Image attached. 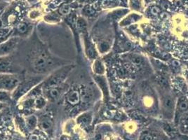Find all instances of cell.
Wrapping results in <instances>:
<instances>
[{
  "label": "cell",
  "instance_id": "18",
  "mask_svg": "<svg viewBox=\"0 0 188 140\" xmlns=\"http://www.w3.org/2000/svg\"><path fill=\"white\" fill-rule=\"evenodd\" d=\"M60 13L62 15H67L69 12V6L67 4H63V5L60 8Z\"/></svg>",
  "mask_w": 188,
  "mask_h": 140
},
{
  "label": "cell",
  "instance_id": "3",
  "mask_svg": "<svg viewBox=\"0 0 188 140\" xmlns=\"http://www.w3.org/2000/svg\"><path fill=\"white\" fill-rule=\"evenodd\" d=\"M42 80H43V77L42 76H33L21 81L17 88L14 91L11 97L15 100H18L29 91H31L34 87L37 86L39 83H41Z\"/></svg>",
  "mask_w": 188,
  "mask_h": 140
},
{
  "label": "cell",
  "instance_id": "20",
  "mask_svg": "<svg viewBox=\"0 0 188 140\" xmlns=\"http://www.w3.org/2000/svg\"><path fill=\"white\" fill-rule=\"evenodd\" d=\"M140 140H152V137L148 133H143L141 135Z\"/></svg>",
  "mask_w": 188,
  "mask_h": 140
},
{
  "label": "cell",
  "instance_id": "23",
  "mask_svg": "<svg viewBox=\"0 0 188 140\" xmlns=\"http://www.w3.org/2000/svg\"><path fill=\"white\" fill-rule=\"evenodd\" d=\"M4 103H2V102H0V110H1V109H2L3 108H4Z\"/></svg>",
  "mask_w": 188,
  "mask_h": 140
},
{
  "label": "cell",
  "instance_id": "1",
  "mask_svg": "<svg viewBox=\"0 0 188 140\" xmlns=\"http://www.w3.org/2000/svg\"><path fill=\"white\" fill-rule=\"evenodd\" d=\"M56 64H58L57 59L51 57L49 54L42 52L32 57L30 65L34 72L40 74L49 72L56 67Z\"/></svg>",
  "mask_w": 188,
  "mask_h": 140
},
{
  "label": "cell",
  "instance_id": "13",
  "mask_svg": "<svg viewBox=\"0 0 188 140\" xmlns=\"http://www.w3.org/2000/svg\"><path fill=\"white\" fill-rule=\"evenodd\" d=\"M91 120V116L89 115V114H82L77 118V122L82 125H88Z\"/></svg>",
  "mask_w": 188,
  "mask_h": 140
},
{
  "label": "cell",
  "instance_id": "19",
  "mask_svg": "<svg viewBox=\"0 0 188 140\" xmlns=\"http://www.w3.org/2000/svg\"><path fill=\"white\" fill-rule=\"evenodd\" d=\"M131 60L133 63L136 65H140L141 62H142V59H140V57L138 55H132L131 57Z\"/></svg>",
  "mask_w": 188,
  "mask_h": 140
},
{
  "label": "cell",
  "instance_id": "6",
  "mask_svg": "<svg viewBox=\"0 0 188 140\" xmlns=\"http://www.w3.org/2000/svg\"><path fill=\"white\" fill-rule=\"evenodd\" d=\"M16 72L15 66L12 60L6 56L0 57V74H13Z\"/></svg>",
  "mask_w": 188,
  "mask_h": 140
},
{
  "label": "cell",
  "instance_id": "10",
  "mask_svg": "<svg viewBox=\"0 0 188 140\" xmlns=\"http://www.w3.org/2000/svg\"><path fill=\"white\" fill-rule=\"evenodd\" d=\"M38 120H37V117L34 115H31L30 116L27 117L26 118V125L27 127L30 130H34L36 128Z\"/></svg>",
  "mask_w": 188,
  "mask_h": 140
},
{
  "label": "cell",
  "instance_id": "2",
  "mask_svg": "<svg viewBox=\"0 0 188 140\" xmlns=\"http://www.w3.org/2000/svg\"><path fill=\"white\" fill-rule=\"evenodd\" d=\"M73 65L63 66L61 68L55 70L51 76L43 82V88L45 89L52 87H59L60 85L67 78L73 69Z\"/></svg>",
  "mask_w": 188,
  "mask_h": 140
},
{
  "label": "cell",
  "instance_id": "8",
  "mask_svg": "<svg viewBox=\"0 0 188 140\" xmlns=\"http://www.w3.org/2000/svg\"><path fill=\"white\" fill-rule=\"evenodd\" d=\"M46 94L47 97L52 101H56L58 99L61 95V90L59 87H52V88H46Z\"/></svg>",
  "mask_w": 188,
  "mask_h": 140
},
{
  "label": "cell",
  "instance_id": "15",
  "mask_svg": "<svg viewBox=\"0 0 188 140\" xmlns=\"http://www.w3.org/2000/svg\"><path fill=\"white\" fill-rule=\"evenodd\" d=\"M27 31V25L26 23H24V22H22V23L19 24L17 27V32L19 34H25Z\"/></svg>",
  "mask_w": 188,
  "mask_h": 140
},
{
  "label": "cell",
  "instance_id": "16",
  "mask_svg": "<svg viewBox=\"0 0 188 140\" xmlns=\"http://www.w3.org/2000/svg\"><path fill=\"white\" fill-rule=\"evenodd\" d=\"M104 69H103V66L102 65L101 62L100 61H96L94 65V70L96 73L98 74H103L104 72Z\"/></svg>",
  "mask_w": 188,
  "mask_h": 140
},
{
  "label": "cell",
  "instance_id": "4",
  "mask_svg": "<svg viewBox=\"0 0 188 140\" xmlns=\"http://www.w3.org/2000/svg\"><path fill=\"white\" fill-rule=\"evenodd\" d=\"M20 83L19 78L13 74H0V90L14 91Z\"/></svg>",
  "mask_w": 188,
  "mask_h": 140
},
{
  "label": "cell",
  "instance_id": "22",
  "mask_svg": "<svg viewBox=\"0 0 188 140\" xmlns=\"http://www.w3.org/2000/svg\"><path fill=\"white\" fill-rule=\"evenodd\" d=\"M172 65H173V66H174V67H178L180 65V63H179V62L177 60H173Z\"/></svg>",
  "mask_w": 188,
  "mask_h": 140
},
{
  "label": "cell",
  "instance_id": "21",
  "mask_svg": "<svg viewBox=\"0 0 188 140\" xmlns=\"http://www.w3.org/2000/svg\"><path fill=\"white\" fill-rule=\"evenodd\" d=\"M160 12H161V9L159 7H157V6H154V7L152 8L151 13L153 15H157V14H159Z\"/></svg>",
  "mask_w": 188,
  "mask_h": 140
},
{
  "label": "cell",
  "instance_id": "12",
  "mask_svg": "<svg viewBox=\"0 0 188 140\" xmlns=\"http://www.w3.org/2000/svg\"><path fill=\"white\" fill-rule=\"evenodd\" d=\"M46 99L43 97H37L34 99V107L37 109H42L46 106Z\"/></svg>",
  "mask_w": 188,
  "mask_h": 140
},
{
  "label": "cell",
  "instance_id": "14",
  "mask_svg": "<svg viewBox=\"0 0 188 140\" xmlns=\"http://www.w3.org/2000/svg\"><path fill=\"white\" fill-rule=\"evenodd\" d=\"M164 109L168 111H172L173 109V99L171 97H166L163 100Z\"/></svg>",
  "mask_w": 188,
  "mask_h": 140
},
{
  "label": "cell",
  "instance_id": "5",
  "mask_svg": "<svg viewBox=\"0 0 188 140\" xmlns=\"http://www.w3.org/2000/svg\"><path fill=\"white\" fill-rule=\"evenodd\" d=\"M18 43V39L16 37H12L8 41L0 44V57L6 56L11 53L16 49Z\"/></svg>",
  "mask_w": 188,
  "mask_h": 140
},
{
  "label": "cell",
  "instance_id": "17",
  "mask_svg": "<svg viewBox=\"0 0 188 140\" xmlns=\"http://www.w3.org/2000/svg\"><path fill=\"white\" fill-rule=\"evenodd\" d=\"M179 109H181L183 112H185V111H187L188 109V102L187 99H181L179 102Z\"/></svg>",
  "mask_w": 188,
  "mask_h": 140
},
{
  "label": "cell",
  "instance_id": "9",
  "mask_svg": "<svg viewBox=\"0 0 188 140\" xmlns=\"http://www.w3.org/2000/svg\"><path fill=\"white\" fill-rule=\"evenodd\" d=\"M39 125H40V127L42 130H44V131H48L52 128L53 123L51 118H49V117L44 116L40 120Z\"/></svg>",
  "mask_w": 188,
  "mask_h": 140
},
{
  "label": "cell",
  "instance_id": "7",
  "mask_svg": "<svg viewBox=\"0 0 188 140\" xmlns=\"http://www.w3.org/2000/svg\"><path fill=\"white\" fill-rule=\"evenodd\" d=\"M66 100L70 105H76L80 101V94L77 91H71L66 96Z\"/></svg>",
  "mask_w": 188,
  "mask_h": 140
},
{
  "label": "cell",
  "instance_id": "11",
  "mask_svg": "<svg viewBox=\"0 0 188 140\" xmlns=\"http://www.w3.org/2000/svg\"><path fill=\"white\" fill-rule=\"evenodd\" d=\"M11 98L12 97L10 94V92L4 90H0V102L6 104L10 102Z\"/></svg>",
  "mask_w": 188,
  "mask_h": 140
}]
</instances>
